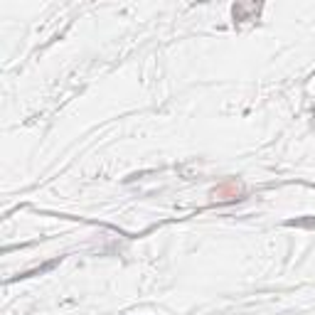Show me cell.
Instances as JSON below:
<instances>
[{"instance_id": "6da1fadb", "label": "cell", "mask_w": 315, "mask_h": 315, "mask_svg": "<svg viewBox=\"0 0 315 315\" xmlns=\"http://www.w3.org/2000/svg\"><path fill=\"white\" fill-rule=\"evenodd\" d=\"M215 195L219 202H231V200H239V195H242V185L237 182V180H227V182H222V185L215 187Z\"/></svg>"}]
</instances>
